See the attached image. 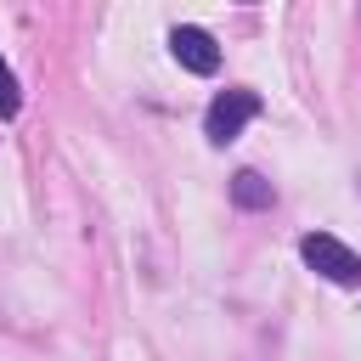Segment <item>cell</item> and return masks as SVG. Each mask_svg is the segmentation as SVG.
Returning <instances> with one entry per match:
<instances>
[{
  "mask_svg": "<svg viewBox=\"0 0 361 361\" xmlns=\"http://www.w3.org/2000/svg\"><path fill=\"white\" fill-rule=\"evenodd\" d=\"M299 254H305V265H310L316 276H327V282H338V288H355V282H361L355 248H344L333 231H305V237H299Z\"/></svg>",
  "mask_w": 361,
  "mask_h": 361,
  "instance_id": "obj_1",
  "label": "cell"
},
{
  "mask_svg": "<svg viewBox=\"0 0 361 361\" xmlns=\"http://www.w3.org/2000/svg\"><path fill=\"white\" fill-rule=\"evenodd\" d=\"M259 96L254 90H220L214 102H209V113H203V135L214 141V147H231L237 135H243V124L248 118H259Z\"/></svg>",
  "mask_w": 361,
  "mask_h": 361,
  "instance_id": "obj_2",
  "label": "cell"
},
{
  "mask_svg": "<svg viewBox=\"0 0 361 361\" xmlns=\"http://www.w3.org/2000/svg\"><path fill=\"white\" fill-rule=\"evenodd\" d=\"M169 51H175V62H180L186 73H197V79H209V73L220 68V45H214V34L197 28V23H175V28H169Z\"/></svg>",
  "mask_w": 361,
  "mask_h": 361,
  "instance_id": "obj_3",
  "label": "cell"
},
{
  "mask_svg": "<svg viewBox=\"0 0 361 361\" xmlns=\"http://www.w3.org/2000/svg\"><path fill=\"white\" fill-rule=\"evenodd\" d=\"M231 203L237 209H276V186L259 169H237L231 175Z\"/></svg>",
  "mask_w": 361,
  "mask_h": 361,
  "instance_id": "obj_4",
  "label": "cell"
},
{
  "mask_svg": "<svg viewBox=\"0 0 361 361\" xmlns=\"http://www.w3.org/2000/svg\"><path fill=\"white\" fill-rule=\"evenodd\" d=\"M17 113H23V90H17V73L0 56V118H17Z\"/></svg>",
  "mask_w": 361,
  "mask_h": 361,
  "instance_id": "obj_5",
  "label": "cell"
},
{
  "mask_svg": "<svg viewBox=\"0 0 361 361\" xmlns=\"http://www.w3.org/2000/svg\"><path fill=\"white\" fill-rule=\"evenodd\" d=\"M355 186H361V180H355Z\"/></svg>",
  "mask_w": 361,
  "mask_h": 361,
  "instance_id": "obj_6",
  "label": "cell"
}]
</instances>
